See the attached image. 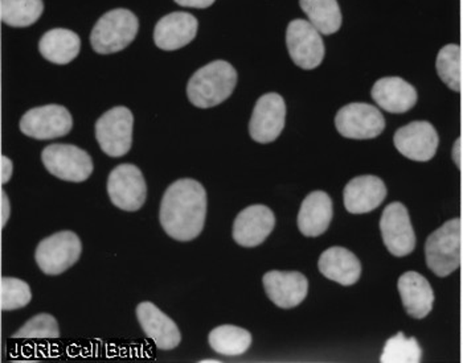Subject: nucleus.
I'll use <instances>...</instances> for the list:
<instances>
[{
  "mask_svg": "<svg viewBox=\"0 0 463 363\" xmlns=\"http://www.w3.org/2000/svg\"><path fill=\"white\" fill-rule=\"evenodd\" d=\"M205 217L207 191L196 180H176L163 194L159 219L171 238L194 241L204 228Z\"/></svg>",
  "mask_w": 463,
  "mask_h": 363,
  "instance_id": "nucleus-1",
  "label": "nucleus"
},
{
  "mask_svg": "<svg viewBox=\"0 0 463 363\" xmlns=\"http://www.w3.org/2000/svg\"><path fill=\"white\" fill-rule=\"evenodd\" d=\"M237 84V71L227 61H213L191 77L187 96L191 104L199 108H210L227 101Z\"/></svg>",
  "mask_w": 463,
  "mask_h": 363,
  "instance_id": "nucleus-2",
  "label": "nucleus"
},
{
  "mask_svg": "<svg viewBox=\"0 0 463 363\" xmlns=\"http://www.w3.org/2000/svg\"><path fill=\"white\" fill-rule=\"evenodd\" d=\"M461 219H454L428 237L425 258L428 267L437 276H449L461 265Z\"/></svg>",
  "mask_w": 463,
  "mask_h": 363,
  "instance_id": "nucleus-3",
  "label": "nucleus"
},
{
  "mask_svg": "<svg viewBox=\"0 0 463 363\" xmlns=\"http://www.w3.org/2000/svg\"><path fill=\"white\" fill-rule=\"evenodd\" d=\"M138 30V19L131 11L124 8L109 11L91 31V48L99 54L121 52L133 42Z\"/></svg>",
  "mask_w": 463,
  "mask_h": 363,
  "instance_id": "nucleus-4",
  "label": "nucleus"
},
{
  "mask_svg": "<svg viewBox=\"0 0 463 363\" xmlns=\"http://www.w3.org/2000/svg\"><path fill=\"white\" fill-rule=\"evenodd\" d=\"M82 254V243L73 231H59L37 245L35 259L45 275H61L76 265Z\"/></svg>",
  "mask_w": 463,
  "mask_h": 363,
  "instance_id": "nucleus-5",
  "label": "nucleus"
},
{
  "mask_svg": "<svg viewBox=\"0 0 463 363\" xmlns=\"http://www.w3.org/2000/svg\"><path fill=\"white\" fill-rule=\"evenodd\" d=\"M45 170L57 179L82 182L93 173V159L87 151L73 144H51L42 153Z\"/></svg>",
  "mask_w": 463,
  "mask_h": 363,
  "instance_id": "nucleus-6",
  "label": "nucleus"
},
{
  "mask_svg": "<svg viewBox=\"0 0 463 363\" xmlns=\"http://www.w3.org/2000/svg\"><path fill=\"white\" fill-rule=\"evenodd\" d=\"M133 113L125 106H117L96 122V139L101 150L110 157H121L133 143Z\"/></svg>",
  "mask_w": 463,
  "mask_h": 363,
  "instance_id": "nucleus-7",
  "label": "nucleus"
},
{
  "mask_svg": "<svg viewBox=\"0 0 463 363\" xmlns=\"http://www.w3.org/2000/svg\"><path fill=\"white\" fill-rule=\"evenodd\" d=\"M108 194L114 207L137 211L145 205L147 185L142 171L134 164H119L108 177Z\"/></svg>",
  "mask_w": 463,
  "mask_h": 363,
  "instance_id": "nucleus-8",
  "label": "nucleus"
},
{
  "mask_svg": "<svg viewBox=\"0 0 463 363\" xmlns=\"http://www.w3.org/2000/svg\"><path fill=\"white\" fill-rule=\"evenodd\" d=\"M286 45L294 64L305 70H316L325 59L321 33L306 20L290 22L286 31Z\"/></svg>",
  "mask_w": 463,
  "mask_h": 363,
  "instance_id": "nucleus-9",
  "label": "nucleus"
},
{
  "mask_svg": "<svg viewBox=\"0 0 463 363\" xmlns=\"http://www.w3.org/2000/svg\"><path fill=\"white\" fill-rule=\"evenodd\" d=\"M20 131L36 140L62 138L71 133L73 118L64 106L45 105L31 108L20 119Z\"/></svg>",
  "mask_w": 463,
  "mask_h": 363,
  "instance_id": "nucleus-10",
  "label": "nucleus"
},
{
  "mask_svg": "<svg viewBox=\"0 0 463 363\" xmlns=\"http://www.w3.org/2000/svg\"><path fill=\"white\" fill-rule=\"evenodd\" d=\"M336 130L347 139L377 138L384 131L385 119L379 108L368 104H350L335 116Z\"/></svg>",
  "mask_w": 463,
  "mask_h": 363,
  "instance_id": "nucleus-11",
  "label": "nucleus"
},
{
  "mask_svg": "<svg viewBox=\"0 0 463 363\" xmlns=\"http://www.w3.org/2000/svg\"><path fill=\"white\" fill-rule=\"evenodd\" d=\"M380 231L385 247L394 256H407L416 247V234L408 209L402 202H392L383 211Z\"/></svg>",
  "mask_w": 463,
  "mask_h": 363,
  "instance_id": "nucleus-12",
  "label": "nucleus"
},
{
  "mask_svg": "<svg viewBox=\"0 0 463 363\" xmlns=\"http://www.w3.org/2000/svg\"><path fill=\"white\" fill-rule=\"evenodd\" d=\"M286 105L277 93L260 97L250 122V134L254 142L267 144L274 142L285 127Z\"/></svg>",
  "mask_w": 463,
  "mask_h": 363,
  "instance_id": "nucleus-13",
  "label": "nucleus"
},
{
  "mask_svg": "<svg viewBox=\"0 0 463 363\" xmlns=\"http://www.w3.org/2000/svg\"><path fill=\"white\" fill-rule=\"evenodd\" d=\"M394 147L414 162H429L439 148V134L429 122H411L399 128L393 136Z\"/></svg>",
  "mask_w": 463,
  "mask_h": 363,
  "instance_id": "nucleus-14",
  "label": "nucleus"
},
{
  "mask_svg": "<svg viewBox=\"0 0 463 363\" xmlns=\"http://www.w3.org/2000/svg\"><path fill=\"white\" fill-rule=\"evenodd\" d=\"M276 226V216L265 205H251L237 214L234 219V242L242 247H256L265 242Z\"/></svg>",
  "mask_w": 463,
  "mask_h": 363,
  "instance_id": "nucleus-15",
  "label": "nucleus"
},
{
  "mask_svg": "<svg viewBox=\"0 0 463 363\" xmlns=\"http://www.w3.org/2000/svg\"><path fill=\"white\" fill-rule=\"evenodd\" d=\"M262 284L270 302L282 310L298 307L308 293L307 277L297 271H269Z\"/></svg>",
  "mask_w": 463,
  "mask_h": 363,
  "instance_id": "nucleus-16",
  "label": "nucleus"
},
{
  "mask_svg": "<svg viewBox=\"0 0 463 363\" xmlns=\"http://www.w3.org/2000/svg\"><path fill=\"white\" fill-rule=\"evenodd\" d=\"M137 319L146 336L161 350H173L182 341V334L176 322L150 302H143L137 307Z\"/></svg>",
  "mask_w": 463,
  "mask_h": 363,
  "instance_id": "nucleus-17",
  "label": "nucleus"
},
{
  "mask_svg": "<svg viewBox=\"0 0 463 363\" xmlns=\"http://www.w3.org/2000/svg\"><path fill=\"white\" fill-rule=\"evenodd\" d=\"M387 197V187L380 177L365 176L355 177L345 185L343 191V201L350 213H370L382 205Z\"/></svg>",
  "mask_w": 463,
  "mask_h": 363,
  "instance_id": "nucleus-18",
  "label": "nucleus"
},
{
  "mask_svg": "<svg viewBox=\"0 0 463 363\" xmlns=\"http://www.w3.org/2000/svg\"><path fill=\"white\" fill-rule=\"evenodd\" d=\"M199 23L188 13H173L159 20L154 30V42L163 51H176L196 37Z\"/></svg>",
  "mask_w": 463,
  "mask_h": 363,
  "instance_id": "nucleus-19",
  "label": "nucleus"
},
{
  "mask_svg": "<svg viewBox=\"0 0 463 363\" xmlns=\"http://www.w3.org/2000/svg\"><path fill=\"white\" fill-rule=\"evenodd\" d=\"M397 287L405 312L413 319H424L433 310V288L421 274L414 271L402 274Z\"/></svg>",
  "mask_w": 463,
  "mask_h": 363,
  "instance_id": "nucleus-20",
  "label": "nucleus"
},
{
  "mask_svg": "<svg viewBox=\"0 0 463 363\" xmlns=\"http://www.w3.org/2000/svg\"><path fill=\"white\" fill-rule=\"evenodd\" d=\"M371 96L387 113H407L417 104L416 88L400 77L380 79L373 85Z\"/></svg>",
  "mask_w": 463,
  "mask_h": 363,
  "instance_id": "nucleus-21",
  "label": "nucleus"
},
{
  "mask_svg": "<svg viewBox=\"0 0 463 363\" xmlns=\"http://www.w3.org/2000/svg\"><path fill=\"white\" fill-rule=\"evenodd\" d=\"M333 201L326 191H311L303 200L298 213V228L305 237L316 238L322 236L333 219Z\"/></svg>",
  "mask_w": 463,
  "mask_h": 363,
  "instance_id": "nucleus-22",
  "label": "nucleus"
},
{
  "mask_svg": "<svg viewBox=\"0 0 463 363\" xmlns=\"http://www.w3.org/2000/svg\"><path fill=\"white\" fill-rule=\"evenodd\" d=\"M318 268L323 276L345 287L355 284L362 275V265L355 254L338 246L322 254Z\"/></svg>",
  "mask_w": 463,
  "mask_h": 363,
  "instance_id": "nucleus-23",
  "label": "nucleus"
},
{
  "mask_svg": "<svg viewBox=\"0 0 463 363\" xmlns=\"http://www.w3.org/2000/svg\"><path fill=\"white\" fill-rule=\"evenodd\" d=\"M80 48H81V42L79 35L73 31L62 30V28L48 31L39 42L42 56L56 65L70 64L79 56Z\"/></svg>",
  "mask_w": 463,
  "mask_h": 363,
  "instance_id": "nucleus-24",
  "label": "nucleus"
},
{
  "mask_svg": "<svg viewBox=\"0 0 463 363\" xmlns=\"http://www.w3.org/2000/svg\"><path fill=\"white\" fill-rule=\"evenodd\" d=\"M251 334L247 329L236 325H220L208 336L211 348L217 354L227 357L242 356L251 346Z\"/></svg>",
  "mask_w": 463,
  "mask_h": 363,
  "instance_id": "nucleus-25",
  "label": "nucleus"
},
{
  "mask_svg": "<svg viewBox=\"0 0 463 363\" xmlns=\"http://www.w3.org/2000/svg\"><path fill=\"white\" fill-rule=\"evenodd\" d=\"M308 22L323 33L333 35L342 25V14L336 0H299Z\"/></svg>",
  "mask_w": 463,
  "mask_h": 363,
  "instance_id": "nucleus-26",
  "label": "nucleus"
},
{
  "mask_svg": "<svg viewBox=\"0 0 463 363\" xmlns=\"http://www.w3.org/2000/svg\"><path fill=\"white\" fill-rule=\"evenodd\" d=\"M44 11L43 0H2L0 16L11 27L24 28L35 24Z\"/></svg>",
  "mask_w": 463,
  "mask_h": 363,
  "instance_id": "nucleus-27",
  "label": "nucleus"
},
{
  "mask_svg": "<svg viewBox=\"0 0 463 363\" xmlns=\"http://www.w3.org/2000/svg\"><path fill=\"white\" fill-rule=\"evenodd\" d=\"M461 47L456 44L445 45L437 56L436 68L439 79L453 91H461Z\"/></svg>",
  "mask_w": 463,
  "mask_h": 363,
  "instance_id": "nucleus-28",
  "label": "nucleus"
},
{
  "mask_svg": "<svg viewBox=\"0 0 463 363\" xmlns=\"http://www.w3.org/2000/svg\"><path fill=\"white\" fill-rule=\"evenodd\" d=\"M422 350L416 339H407L404 333H397L385 342L380 361L384 363H419Z\"/></svg>",
  "mask_w": 463,
  "mask_h": 363,
  "instance_id": "nucleus-29",
  "label": "nucleus"
},
{
  "mask_svg": "<svg viewBox=\"0 0 463 363\" xmlns=\"http://www.w3.org/2000/svg\"><path fill=\"white\" fill-rule=\"evenodd\" d=\"M33 300L30 285L18 277H2L0 305L2 311H16L27 307Z\"/></svg>",
  "mask_w": 463,
  "mask_h": 363,
  "instance_id": "nucleus-30",
  "label": "nucleus"
},
{
  "mask_svg": "<svg viewBox=\"0 0 463 363\" xmlns=\"http://www.w3.org/2000/svg\"><path fill=\"white\" fill-rule=\"evenodd\" d=\"M60 337L59 322L52 314L40 313L28 320L14 334V340H57Z\"/></svg>",
  "mask_w": 463,
  "mask_h": 363,
  "instance_id": "nucleus-31",
  "label": "nucleus"
},
{
  "mask_svg": "<svg viewBox=\"0 0 463 363\" xmlns=\"http://www.w3.org/2000/svg\"><path fill=\"white\" fill-rule=\"evenodd\" d=\"M0 168H2V170H0V182H2L3 185L7 184L11 177H13V160L5 155L0 156Z\"/></svg>",
  "mask_w": 463,
  "mask_h": 363,
  "instance_id": "nucleus-32",
  "label": "nucleus"
},
{
  "mask_svg": "<svg viewBox=\"0 0 463 363\" xmlns=\"http://www.w3.org/2000/svg\"><path fill=\"white\" fill-rule=\"evenodd\" d=\"M11 205L5 191H0V219H2V228H5L10 219Z\"/></svg>",
  "mask_w": 463,
  "mask_h": 363,
  "instance_id": "nucleus-33",
  "label": "nucleus"
},
{
  "mask_svg": "<svg viewBox=\"0 0 463 363\" xmlns=\"http://www.w3.org/2000/svg\"><path fill=\"white\" fill-rule=\"evenodd\" d=\"M174 2L182 7L208 8L213 5L214 0H174Z\"/></svg>",
  "mask_w": 463,
  "mask_h": 363,
  "instance_id": "nucleus-34",
  "label": "nucleus"
},
{
  "mask_svg": "<svg viewBox=\"0 0 463 363\" xmlns=\"http://www.w3.org/2000/svg\"><path fill=\"white\" fill-rule=\"evenodd\" d=\"M453 162L463 174V143L462 139H457L453 145Z\"/></svg>",
  "mask_w": 463,
  "mask_h": 363,
  "instance_id": "nucleus-35",
  "label": "nucleus"
},
{
  "mask_svg": "<svg viewBox=\"0 0 463 363\" xmlns=\"http://www.w3.org/2000/svg\"><path fill=\"white\" fill-rule=\"evenodd\" d=\"M202 362L203 363H208V362L219 363V361H217V359H203Z\"/></svg>",
  "mask_w": 463,
  "mask_h": 363,
  "instance_id": "nucleus-36",
  "label": "nucleus"
}]
</instances>
